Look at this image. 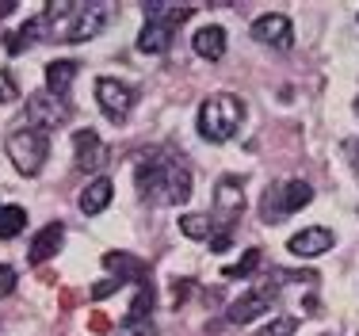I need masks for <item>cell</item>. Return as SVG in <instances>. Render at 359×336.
Segmentation results:
<instances>
[{"label": "cell", "mask_w": 359, "mask_h": 336, "mask_svg": "<svg viewBox=\"0 0 359 336\" xmlns=\"http://www.w3.org/2000/svg\"><path fill=\"white\" fill-rule=\"evenodd\" d=\"M62 237H65V226L62 222H50L46 229H39L35 234V241H31V248H27V260L31 264H46L50 256L62 248Z\"/></svg>", "instance_id": "12"}, {"label": "cell", "mask_w": 359, "mask_h": 336, "mask_svg": "<svg viewBox=\"0 0 359 336\" xmlns=\"http://www.w3.org/2000/svg\"><path fill=\"white\" fill-rule=\"evenodd\" d=\"M180 234L191 241H210V234H215L210 214H180Z\"/></svg>", "instance_id": "18"}, {"label": "cell", "mask_w": 359, "mask_h": 336, "mask_svg": "<svg viewBox=\"0 0 359 336\" xmlns=\"http://www.w3.org/2000/svg\"><path fill=\"white\" fill-rule=\"evenodd\" d=\"M355 111H359V100H355Z\"/></svg>", "instance_id": "28"}, {"label": "cell", "mask_w": 359, "mask_h": 336, "mask_svg": "<svg viewBox=\"0 0 359 336\" xmlns=\"http://www.w3.org/2000/svg\"><path fill=\"white\" fill-rule=\"evenodd\" d=\"M15 290V268H8V264H0V298H8Z\"/></svg>", "instance_id": "24"}, {"label": "cell", "mask_w": 359, "mask_h": 336, "mask_svg": "<svg viewBox=\"0 0 359 336\" xmlns=\"http://www.w3.org/2000/svg\"><path fill=\"white\" fill-rule=\"evenodd\" d=\"M294 329H298V321H294V317H276V321H271V325H264V329L256 332V336H294Z\"/></svg>", "instance_id": "21"}, {"label": "cell", "mask_w": 359, "mask_h": 336, "mask_svg": "<svg viewBox=\"0 0 359 336\" xmlns=\"http://www.w3.org/2000/svg\"><path fill=\"white\" fill-rule=\"evenodd\" d=\"M107 23V8L104 4H76L73 20L62 27V39L65 42H84L92 39V34H100Z\"/></svg>", "instance_id": "9"}, {"label": "cell", "mask_w": 359, "mask_h": 336, "mask_svg": "<svg viewBox=\"0 0 359 336\" xmlns=\"http://www.w3.org/2000/svg\"><path fill=\"white\" fill-rule=\"evenodd\" d=\"M46 153H50V137L35 126H20V130L8 134V157L23 176H39L42 165H46Z\"/></svg>", "instance_id": "6"}, {"label": "cell", "mask_w": 359, "mask_h": 336, "mask_svg": "<svg viewBox=\"0 0 359 336\" xmlns=\"http://www.w3.org/2000/svg\"><path fill=\"white\" fill-rule=\"evenodd\" d=\"M73 161L81 172H100L107 165V149L96 130H76L73 134Z\"/></svg>", "instance_id": "11"}, {"label": "cell", "mask_w": 359, "mask_h": 336, "mask_svg": "<svg viewBox=\"0 0 359 336\" xmlns=\"http://www.w3.org/2000/svg\"><path fill=\"white\" fill-rule=\"evenodd\" d=\"M191 50L203 58V62H222V58H226V31H222L218 23H210V27L195 31Z\"/></svg>", "instance_id": "14"}, {"label": "cell", "mask_w": 359, "mask_h": 336, "mask_svg": "<svg viewBox=\"0 0 359 336\" xmlns=\"http://www.w3.org/2000/svg\"><path fill=\"white\" fill-rule=\"evenodd\" d=\"M111 195H115V184H111L107 176H96V180H92V184L81 191V210H84V214H100V210L111 203Z\"/></svg>", "instance_id": "16"}, {"label": "cell", "mask_w": 359, "mask_h": 336, "mask_svg": "<svg viewBox=\"0 0 359 336\" xmlns=\"http://www.w3.org/2000/svg\"><path fill=\"white\" fill-rule=\"evenodd\" d=\"M313 199V187L306 180H283V184H271L268 191L260 195V218L268 226H279L287 222L294 210H302L306 203Z\"/></svg>", "instance_id": "5"}, {"label": "cell", "mask_w": 359, "mask_h": 336, "mask_svg": "<svg viewBox=\"0 0 359 336\" xmlns=\"http://www.w3.org/2000/svg\"><path fill=\"white\" fill-rule=\"evenodd\" d=\"M23 123H31L35 130H57V126L69 123V107H65V100L50 96V92H35V96L27 100V111H23Z\"/></svg>", "instance_id": "7"}, {"label": "cell", "mask_w": 359, "mask_h": 336, "mask_svg": "<svg viewBox=\"0 0 359 336\" xmlns=\"http://www.w3.org/2000/svg\"><path fill=\"white\" fill-rule=\"evenodd\" d=\"M245 214V184L237 176H222L215 187V214H210V253H226L233 245V226Z\"/></svg>", "instance_id": "2"}, {"label": "cell", "mask_w": 359, "mask_h": 336, "mask_svg": "<svg viewBox=\"0 0 359 336\" xmlns=\"http://www.w3.org/2000/svg\"><path fill=\"white\" fill-rule=\"evenodd\" d=\"M287 248L294 256H321V253H329V248H332V234H329V229H321V226L302 229V234H294L287 241Z\"/></svg>", "instance_id": "13"}, {"label": "cell", "mask_w": 359, "mask_h": 336, "mask_svg": "<svg viewBox=\"0 0 359 336\" xmlns=\"http://www.w3.org/2000/svg\"><path fill=\"white\" fill-rule=\"evenodd\" d=\"M15 96H20V84H15V76L0 69V103H12Z\"/></svg>", "instance_id": "23"}, {"label": "cell", "mask_w": 359, "mask_h": 336, "mask_svg": "<svg viewBox=\"0 0 359 336\" xmlns=\"http://www.w3.org/2000/svg\"><path fill=\"white\" fill-rule=\"evenodd\" d=\"M260 268V248H249V253L241 256V264H233V268H226L222 275L226 279H252V271Z\"/></svg>", "instance_id": "20"}, {"label": "cell", "mask_w": 359, "mask_h": 336, "mask_svg": "<svg viewBox=\"0 0 359 336\" xmlns=\"http://www.w3.org/2000/svg\"><path fill=\"white\" fill-rule=\"evenodd\" d=\"M134 176H138V191L153 203L180 206L191 199V168L168 149H149L138 161Z\"/></svg>", "instance_id": "1"}, {"label": "cell", "mask_w": 359, "mask_h": 336, "mask_svg": "<svg viewBox=\"0 0 359 336\" xmlns=\"http://www.w3.org/2000/svg\"><path fill=\"white\" fill-rule=\"evenodd\" d=\"M329 336H332V332H329Z\"/></svg>", "instance_id": "29"}, {"label": "cell", "mask_w": 359, "mask_h": 336, "mask_svg": "<svg viewBox=\"0 0 359 336\" xmlns=\"http://www.w3.org/2000/svg\"><path fill=\"white\" fill-rule=\"evenodd\" d=\"M241 119H245V103L233 92H218V96L203 100V107H199V134L207 142L222 145L241 130Z\"/></svg>", "instance_id": "3"}, {"label": "cell", "mask_w": 359, "mask_h": 336, "mask_svg": "<svg viewBox=\"0 0 359 336\" xmlns=\"http://www.w3.org/2000/svg\"><path fill=\"white\" fill-rule=\"evenodd\" d=\"M96 103L104 107V115L111 123H126V115L134 111V88L118 84L115 76H100L96 81Z\"/></svg>", "instance_id": "8"}, {"label": "cell", "mask_w": 359, "mask_h": 336, "mask_svg": "<svg viewBox=\"0 0 359 336\" xmlns=\"http://www.w3.org/2000/svg\"><path fill=\"white\" fill-rule=\"evenodd\" d=\"M344 157H348V165H352V172L359 176V137H348L344 142Z\"/></svg>", "instance_id": "25"}, {"label": "cell", "mask_w": 359, "mask_h": 336, "mask_svg": "<svg viewBox=\"0 0 359 336\" xmlns=\"http://www.w3.org/2000/svg\"><path fill=\"white\" fill-rule=\"evenodd\" d=\"M46 31H50V27H46V20H42V12L31 15V20L23 23V27H15V34L8 39V54H23V50H27L31 42H39Z\"/></svg>", "instance_id": "17"}, {"label": "cell", "mask_w": 359, "mask_h": 336, "mask_svg": "<svg viewBox=\"0 0 359 336\" xmlns=\"http://www.w3.org/2000/svg\"><path fill=\"white\" fill-rule=\"evenodd\" d=\"M252 39L264 42V46H271V50H290L294 46V27H290L287 15L268 12V15H260V20L252 23Z\"/></svg>", "instance_id": "10"}, {"label": "cell", "mask_w": 359, "mask_h": 336, "mask_svg": "<svg viewBox=\"0 0 359 336\" xmlns=\"http://www.w3.org/2000/svg\"><path fill=\"white\" fill-rule=\"evenodd\" d=\"M27 226V210L23 206H0V241H12Z\"/></svg>", "instance_id": "19"}, {"label": "cell", "mask_w": 359, "mask_h": 336, "mask_svg": "<svg viewBox=\"0 0 359 336\" xmlns=\"http://www.w3.org/2000/svg\"><path fill=\"white\" fill-rule=\"evenodd\" d=\"M15 12V0H4V4H0V20H4V15H12Z\"/></svg>", "instance_id": "27"}, {"label": "cell", "mask_w": 359, "mask_h": 336, "mask_svg": "<svg viewBox=\"0 0 359 336\" xmlns=\"http://www.w3.org/2000/svg\"><path fill=\"white\" fill-rule=\"evenodd\" d=\"M76 73H81V65H76L73 58L50 62L46 65V92H50V96H57V100H65V96H69V88H73V76Z\"/></svg>", "instance_id": "15"}, {"label": "cell", "mask_w": 359, "mask_h": 336, "mask_svg": "<svg viewBox=\"0 0 359 336\" xmlns=\"http://www.w3.org/2000/svg\"><path fill=\"white\" fill-rule=\"evenodd\" d=\"M184 20H191V8H176V4H145V27L138 34V50L142 54H165L172 46V31Z\"/></svg>", "instance_id": "4"}, {"label": "cell", "mask_w": 359, "mask_h": 336, "mask_svg": "<svg viewBox=\"0 0 359 336\" xmlns=\"http://www.w3.org/2000/svg\"><path fill=\"white\" fill-rule=\"evenodd\" d=\"M118 336H157V329H153V321H123Z\"/></svg>", "instance_id": "22"}, {"label": "cell", "mask_w": 359, "mask_h": 336, "mask_svg": "<svg viewBox=\"0 0 359 336\" xmlns=\"http://www.w3.org/2000/svg\"><path fill=\"white\" fill-rule=\"evenodd\" d=\"M92 329L104 332V329H107V317H104V314H96V317H92Z\"/></svg>", "instance_id": "26"}]
</instances>
